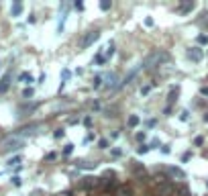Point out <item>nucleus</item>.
<instances>
[{"label":"nucleus","instance_id":"obj_1","mask_svg":"<svg viewBox=\"0 0 208 196\" xmlns=\"http://www.w3.org/2000/svg\"><path fill=\"white\" fill-rule=\"evenodd\" d=\"M169 61V53L165 51V49H153L151 53L145 55L143 59V63H141V68L143 69H155V68H161Z\"/></svg>","mask_w":208,"mask_h":196},{"label":"nucleus","instance_id":"obj_2","mask_svg":"<svg viewBox=\"0 0 208 196\" xmlns=\"http://www.w3.org/2000/svg\"><path fill=\"white\" fill-rule=\"evenodd\" d=\"M25 145V139L21 135H10L0 143V151L2 153H10V151H19Z\"/></svg>","mask_w":208,"mask_h":196},{"label":"nucleus","instance_id":"obj_3","mask_svg":"<svg viewBox=\"0 0 208 196\" xmlns=\"http://www.w3.org/2000/svg\"><path fill=\"white\" fill-rule=\"evenodd\" d=\"M98 39H100V31H88V33L80 39V49H88V47H92Z\"/></svg>","mask_w":208,"mask_h":196},{"label":"nucleus","instance_id":"obj_4","mask_svg":"<svg viewBox=\"0 0 208 196\" xmlns=\"http://www.w3.org/2000/svg\"><path fill=\"white\" fill-rule=\"evenodd\" d=\"M104 88H108V90H116V88H120V84H118V76H116L114 72H110V74H106V76H104Z\"/></svg>","mask_w":208,"mask_h":196},{"label":"nucleus","instance_id":"obj_5","mask_svg":"<svg viewBox=\"0 0 208 196\" xmlns=\"http://www.w3.org/2000/svg\"><path fill=\"white\" fill-rule=\"evenodd\" d=\"M188 59H192L194 63H200V61L204 59V49H202V47H192V49L188 51Z\"/></svg>","mask_w":208,"mask_h":196},{"label":"nucleus","instance_id":"obj_6","mask_svg":"<svg viewBox=\"0 0 208 196\" xmlns=\"http://www.w3.org/2000/svg\"><path fill=\"white\" fill-rule=\"evenodd\" d=\"M165 172H167V176H169V178H173V180H186V172L182 170V168L169 165V168H167Z\"/></svg>","mask_w":208,"mask_h":196},{"label":"nucleus","instance_id":"obj_7","mask_svg":"<svg viewBox=\"0 0 208 196\" xmlns=\"http://www.w3.org/2000/svg\"><path fill=\"white\" fill-rule=\"evenodd\" d=\"M65 19H68V8H63V12L59 14L57 29H55V33H57V35H61V33H63V29H65Z\"/></svg>","mask_w":208,"mask_h":196},{"label":"nucleus","instance_id":"obj_8","mask_svg":"<svg viewBox=\"0 0 208 196\" xmlns=\"http://www.w3.org/2000/svg\"><path fill=\"white\" fill-rule=\"evenodd\" d=\"M112 55H114V43H112V41H108L106 47H104V51H102V57H104V61H108Z\"/></svg>","mask_w":208,"mask_h":196},{"label":"nucleus","instance_id":"obj_9","mask_svg":"<svg viewBox=\"0 0 208 196\" xmlns=\"http://www.w3.org/2000/svg\"><path fill=\"white\" fill-rule=\"evenodd\" d=\"M157 192H159V196H167L173 192V186L169 184V182H161L159 184V188H157Z\"/></svg>","mask_w":208,"mask_h":196},{"label":"nucleus","instance_id":"obj_10","mask_svg":"<svg viewBox=\"0 0 208 196\" xmlns=\"http://www.w3.org/2000/svg\"><path fill=\"white\" fill-rule=\"evenodd\" d=\"M100 186V180L98 178H84V182L80 184V188H96Z\"/></svg>","mask_w":208,"mask_h":196},{"label":"nucleus","instance_id":"obj_11","mask_svg":"<svg viewBox=\"0 0 208 196\" xmlns=\"http://www.w3.org/2000/svg\"><path fill=\"white\" fill-rule=\"evenodd\" d=\"M8 88H10V74H6V76L0 80V94H4Z\"/></svg>","mask_w":208,"mask_h":196},{"label":"nucleus","instance_id":"obj_12","mask_svg":"<svg viewBox=\"0 0 208 196\" xmlns=\"http://www.w3.org/2000/svg\"><path fill=\"white\" fill-rule=\"evenodd\" d=\"M23 2H14V4H12V8H10V14L12 16H21V14H23Z\"/></svg>","mask_w":208,"mask_h":196},{"label":"nucleus","instance_id":"obj_13","mask_svg":"<svg viewBox=\"0 0 208 196\" xmlns=\"http://www.w3.org/2000/svg\"><path fill=\"white\" fill-rule=\"evenodd\" d=\"M194 10V2L192 0H188V2H184L182 6H180V14H188V12Z\"/></svg>","mask_w":208,"mask_h":196},{"label":"nucleus","instance_id":"obj_14","mask_svg":"<svg viewBox=\"0 0 208 196\" xmlns=\"http://www.w3.org/2000/svg\"><path fill=\"white\" fill-rule=\"evenodd\" d=\"M19 80L23 82V84H33L35 78H33V74H31V72H23V74L19 76Z\"/></svg>","mask_w":208,"mask_h":196},{"label":"nucleus","instance_id":"obj_15","mask_svg":"<svg viewBox=\"0 0 208 196\" xmlns=\"http://www.w3.org/2000/svg\"><path fill=\"white\" fill-rule=\"evenodd\" d=\"M131 194H133V190L129 186H118L116 192H114V196H131Z\"/></svg>","mask_w":208,"mask_h":196},{"label":"nucleus","instance_id":"obj_16","mask_svg":"<svg viewBox=\"0 0 208 196\" xmlns=\"http://www.w3.org/2000/svg\"><path fill=\"white\" fill-rule=\"evenodd\" d=\"M102 86H104V76H100V74L94 76L92 78V88L94 90H98V88H102Z\"/></svg>","mask_w":208,"mask_h":196},{"label":"nucleus","instance_id":"obj_17","mask_svg":"<svg viewBox=\"0 0 208 196\" xmlns=\"http://www.w3.org/2000/svg\"><path fill=\"white\" fill-rule=\"evenodd\" d=\"M69 76H71V72H69L68 68L61 69V84H59V90H63V86H65V82L69 80Z\"/></svg>","mask_w":208,"mask_h":196},{"label":"nucleus","instance_id":"obj_18","mask_svg":"<svg viewBox=\"0 0 208 196\" xmlns=\"http://www.w3.org/2000/svg\"><path fill=\"white\" fill-rule=\"evenodd\" d=\"M178 94H180V88L178 86H172V90H169V94H167V104H172L175 98H178Z\"/></svg>","mask_w":208,"mask_h":196},{"label":"nucleus","instance_id":"obj_19","mask_svg":"<svg viewBox=\"0 0 208 196\" xmlns=\"http://www.w3.org/2000/svg\"><path fill=\"white\" fill-rule=\"evenodd\" d=\"M139 123H141V116H139V115H131V116H129V121H127V125H129V127H133V129L139 127Z\"/></svg>","mask_w":208,"mask_h":196},{"label":"nucleus","instance_id":"obj_20","mask_svg":"<svg viewBox=\"0 0 208 196\" xmlns=\"http://www.w3.org/2000/svg\"><path fill=\"white\" fill-rule=\"evenodd\" d=\"M149 149H151V147L147 145V143H141V145L137 147V153H139V155H145V153H149Z\"/></svg>","mask_w":208,"mask_h":196},{"label":"nucleus","instance_id":"obj_21","mask_svg":"<svg viewBox=\"0 0 208 196\" xmlns=\"http://www.w3.org/2000/svg\"><path fill=\"white\" fill-rule=\"evenodd\" d=\"M23 162V157H21V155H14V157H10V159H8V162H6V165H19V163Z\"/></svg>","mask_w":208,"mask_h":196},{"label":"nucleus","instance_id":"obj_22","mask_svg":"<svg viewBox=\"0 0 208 196\" xmlns=\"http://www.w3.org/2000/svg\"><path fill=\"white\" fill-rule=\"evenodd\" d=\"M151 90H153V84H145V86H141V90H139V92H141V96H147Z\"/></svg>","mask_w":208,"mask_h":196},{"label":"nucleus","instance_id":"obj_23","mask_svg":"<svg viewBox=\"0 0 208 196\" xmlns=\"http://www.w3.org/2000/svg\"><path fill=\"white\" fill-rule=\"evenodd\" d=\"M74 147H76L74 143H65V145H63V155H71V153H74Z\"/></svg>","mask_w":208,"mask_h":196},{"label":"nucleus","instance_id":"obj_24","mask_svg":"<svg viewBox=\"0 0 208 196\" xmlns=\"http://www.w3.org/2000/svg\"><path fill=\"white\" fill-rule=\"evenodd\" d=\"M180 121H182V123H188V121H190V110H188V108H184V110L180 113Z\"/></svg>","mask_w":208,"mask_h":196},{"label":"nucleus","instance_id":"obj_25","mask_svg":"<svg viewBox=\"0 0 208 196\" xmlns=\"http://www.w3.org/2000/svg\"><path fill=\"white\" fill-rule=\"evenodd\" d=\"M110 6H112V2H110V0H102V2H100V10H110Z\"/></svg>","mask_w":208,"mask_h":196},{"label":"nucleus","instance_id":"obj_26","mask_svg":"<svg viewBox=\"0 0 208 196\" xmlns=\"http://www.w3.org/2000/svg\"><path fill=\"white\" fill-rule=\"evenodd\" d=\"M135 139H137L139 143H145V139H147V133H145V131H139L137 135H135Z\"/></svg>","mask_w":208,"mask_h":196},{"label":"nucleus","instance_id":"obj_27","mask_svg":"<svg viewBox=\"0 0 208 196\" xmlns=\"http://www.w3.org/2000/svg\"><path fill=\"white\" fill-rule=\"evenodd\" d=\"M33 94H35V90L29 86V88H25L23 90V98H33Z\"/></svg>","mask_w":208,"mask_h":196},{"label":"nucleus","instance_id":"obj_28","mask_svg":"<svg viewBox=\"0 0 208 196\" xmlns=\"http://www.w3.org/2000/svg\"><path fill=\"white\" fill-rule=\"evenodd\" d=\"M98 149H108V139H98Z\"/></svg>","mask_w":208,"mask_h":196},{"label":"nucleus","instance_id":"obj_29","mask_svg":"<svg viewBox=\"0 0 208 196\" xmlns=\"http://www.w3.org/2000/svg\"><path fill=\"white\" fill-rule=\"evenodd\" d=\"M198 45H208V35H198Z\"/></svg>","mask_w":208,"mask_h":196},{"label":"nucleus","instance_id":"obj_30","mask_svg":"<svg viewBox=\"0 0 208 196\" xmlns=\"http://www.w3.org/2000/svg\"><path fill=\"white\" fill-rule=\"evenodd\" d=\"M10 182H12V186H23V178H21V176H14Z\"/></svg>","mask_w":208,"mask_h":196},{"label":"nucleus","instance_id":"obj_31","mask_svg":"<svg viewBox=\"0 0 208 196\" xmlns=\"http://www.w3.org/2000/svg\"><path fill=\"white\" fill-rule=\"evenodd\" d=\"M161 153H163V155H169V153H172V145H167V143L161 145Z\"/></svg>","mask_w":208,"mask_h":196},{"label":"nucleus","instance_id":"obj_32","mask_svg":"<svg viewBox=\"0 0 208 196\" xmlns=\"http://www.w3.org/2000/svg\"><path fill=\"white\" fill-rule=\"evenodd\" d=\"M143 23H145V27H155V21H153V19H151V16H145V21H143Z\"/></svg>","mask_w":208,"mask_h":196},{"label":"nucleus","instance_id":"obj_33","mask_svg":"<svg viewBox=\"0 0 208 196\" xmlns=\"http://www.w3.org/2000/svg\"><path fill=\"white\" fill-rule=\"evenodd\" d=\"M63 135H65V131H63V129H55V133H53V137H55V139H61Z\"/></svg>","mask_w":208,"mask_h":196},{"label":"nucleus","instance_id":"obj_34","mask_svg":"<svg viewBox=\"0 0 208 196\" xmlns=\"http://www.w3.org/2000/svg\"><path fill=\"white\" fill-rule=\"evenodd\" d=\"M120 155H123V149H120V147H114V149H112V157H120Z\"/></svg>","mask_w":208,"mask_h":196},{"label":"nucleus","instance_id":"obj_35","mask_svg":"<svg viewBox=\"0 0 208 196\" xmlns=\"http://www.w3.org/2000/svg\"><path fill=\"white\" fill-rule=\"evenodd\" d=\"M74 8H76V10H84V2H74Z\"/></svg>","mask_w":208,"mask_h":196},{"label":"nucleus","instance_id":"obj_36","mask_svg":"<svg viewBox=\"0 0 208 196\" xmlns=\"http://www.w3.org/2000/svg\"><path fill=\"white\" fill-rule=\"evenodd\" d=\"M84 125H86V127H92V116H90V115L84 118Z\"/></svg>","mask_w":208,"mask_h":196},{"label":"nucleus","instance_id":"obj_37","mask_svg":"<svg viewBox=\"0 0 208 196\" xmlns=\"http://www.w3.org/2000/svg\"><path fill=\"white\" fill-rule=\"evenodd\" d=\"M202 143H204V137H196L194 139V145H196V147H200Z\"/></svg>","mask_w":208,"mask_h":196},{"label":"nucleus","instance_id":"obj_38","mask_svg":"<svg viewBox=\"0 0 208 196\" xmlns=\"http://www.w3.org/2000/svg\"><path fill=\"white\" fill-rule=\"evenodd\" d=\"M94 139H96V135H94V133H88V135H86V143H90Z\"/></svg>","mask_w":208,"mask_h":196},{"label":"nucleus","instance_id":"obj_39","mask_svg":"<svg viewBox=\"0 0 208 196\" xmlns=\"http://www.w3.org/2000/svg\"><path fill=\"white\" fill-rule=\"evenodd\" d=\"M200 94H202V96H208V86H202V88H200Z\"/></svg>","mask_w":208,"mask_h":196},{"label":"nucleus","instance_id":"obj_40","mask_svg":"<svg viewBox=\"0 0 208 196\" xmlns=\"http://www.w3.org/2000/svg\"><path fill=\"white\" fill-rule=\"evenodd\" d=\"M206 188H208V182H206Z\"/></svg>","mask_w":208,"mask_h":196}]
</instances>
